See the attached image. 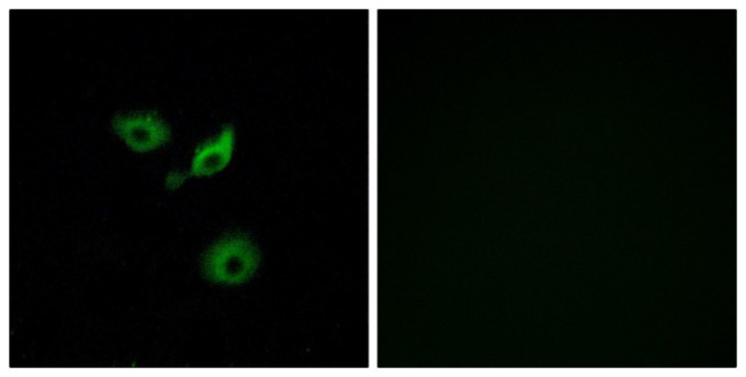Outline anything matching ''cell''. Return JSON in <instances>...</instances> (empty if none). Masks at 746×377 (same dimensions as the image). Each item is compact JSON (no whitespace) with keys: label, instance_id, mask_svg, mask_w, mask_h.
<instances>
[{"label":"cell","instance_id":"cell-2","mask_svg":"<svg viewBox=\"0 0 746 377\" xmlns=\"http://www.w3.org/2000/svg\"><path fill=\"white\" fill-rule=\"evenodd\" d=\"M113 129L130 149L139 153L153 151L171 140V130L153 113L117 116Z\"/></svg>","mask_w":746,"mask_h":377},{"label":"cell","instance_id":"cell-3","mask_svg":"<svg viewBox=\"0 0 746 377\" xmlns=\"http://www.w3.org/2000/svg\"><path fill=\"white\" fill-rule=\"evenodd\" d=\"M235 134L232 126H224L215 139L199 145L192 160L190 176H212L231 161Z\"/></svg>","mask_w":746,"mask_h":377},{"label":"cell","instance_id":"cell-1","mask_svg":"<svg viewBox=\"0 0 746 377\" xmlns=\"http://www.w3.org/2000/svg\"><path fill=\"white\" fill-rule=\"evenodd\" d=\"M260 255L244 236H231L215 245L203 259V273L213 283L236 285L249 281Z\"/></svg>","mask_w":746,"mask_h":377},{"label":"cell","instance_id":"cell-4","mask_svg":"<svg viewBox=\"0 0 746 377\" xmlns=\"http://www.w3.org/2000/svg\"><path fill=\"white\" fill-rule=\"evenodd\" d=\"M190 177L189 174H182V173H172L169 174L167 177L165 186L168 190H177Z\"/></svg>","mask_w":746,"mask_h":377}]
</instances>
